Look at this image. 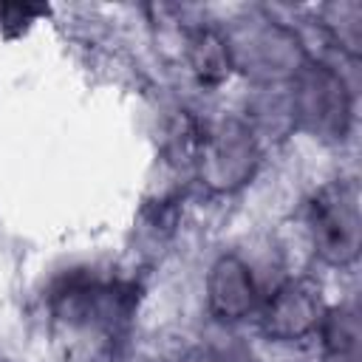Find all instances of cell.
<instances>
[{"instance_id":"1","label":"cell","mask_w":362,"mask_h":362,"mask_svg":"<svg viewBox=\"0 0 362 362\" xmlns=\"http://www.w3.org/2000/svg\"><path fill=\"white\" fill-rule=\"evenodd\" d=\"M311 223H314V240L320 252L334 263H348L356 255V243H359L356 187L339 184L325 189L314 201Z\"/></svg>"}]
</instances>
